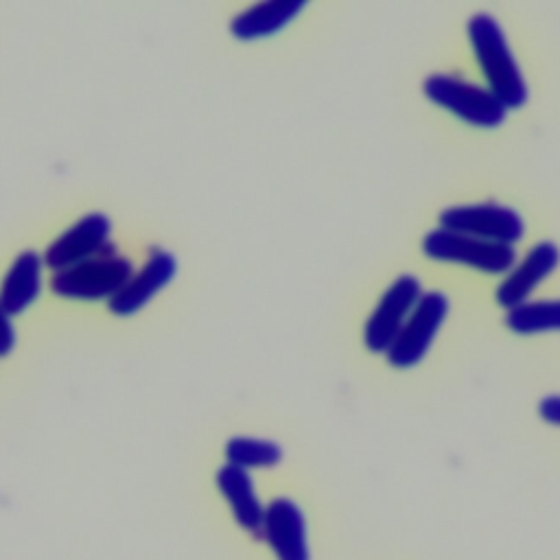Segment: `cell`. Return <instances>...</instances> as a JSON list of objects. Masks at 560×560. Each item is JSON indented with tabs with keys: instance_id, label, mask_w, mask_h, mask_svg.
I'll return each instance as SVG.
<instances>
[{
	"instance_id": "30bf717a",
	"label": "cell",
	"mask_w": 560,
	"mask_h": 560,
	"mask_svg": "<svg viewBox=\"0 0 560 560\" xmlns=\"http://www.w3.org/2000/svg\"><path fill=\"white\" fill-rule=\"evenodd\" d=\"M260 538L267 540L278 560H308L304 514L291 499L280 497L265 508Z\"/></svg>"
},
{
	"instance_id": "8fae6325",
	"label": "cell",
	"mask_w": 560,
	"mask_h": 560,
	"mask_svg": "<svg viewBox=\"0 0 560 560\" xmlns=\"http://www.w3.org/2000/svg\"><path fill=\"white\" fill-rule=\"evenodd\" d=\"M175 269H177V262L173 254L160 252V249L153 252L144 262V267L136 271L114 298H109V308L116 315H131L140 311L162 287L171 282V278L175 276Z\"/></svg>"
},
{
	"instance_id": "ac0fdd59",
	"label": "cell",
	"mask_w": 560,
	"mask_h": 560,
	"mask_svg": "<svg viewBox=\"0 0 560 560\" xmlns=\"http://www.w3.org/2000/svg\"><path fill=\"white\" fill-rule=\"evenodd\" d=\"M538 413L545 422L560 427V394L553 396H545L538 405Z\"/></svg>"
},
{
	"instance_id": "52a82bcc",
	"label": "cell",
	"mask_w": 560,
	"mask_h": 560,
	"mask_svg": "<svg viewBox=\"0 0 560 560\" xmlns=\"http://www.w3.org/2000/svg\"><path fill=\"white\" fill-rule=\"evenodd\" d=\"M422 284L416 276H398L387 291L381 295L376 308L365 322L363 341L372 352H387L394 339L398 337L400 328L405 326L407 317L411 315L413 306L422 295Z\"/></svg>"
},
{
	"instance_id": "3957f363",
	"label": "cell",
	"mask_w": 560,
	"mask_h": 560,
	"mask_svg": "<svg viewBox=\"0 0 560 560\" xmlns=\"http://www.w3.org/2000/svg\"><path fill=\"white\" fill-rule=\"evenodd\" d=\"M133 276V267L127 258L105 249L96 258H88L68 269L55 271L50 289L61 298L72 300H101L114 298L125 282Z\"/></svg>"
},
{
	"instance_id": "2e32d148",
	"label": "cell",
	"mask_w": 560,
	"mask_h": 560,
	"mask_svg": "<svg viewBox=\"0 0 560 560\" xmlns=\"http://www.w3.org/2000/svg\"><path fill=\"white\" fill-rule=\"evenodd\" d=\"M228 464L241 468H267L276 466L282 459V448L276 442L256 440V438H232L225 444Z\"/></svg>"
},
{
	"instance_id": "8992f818",
	"label": "cell",
	"mask_w": 560,
	"mask_h": 560,
	"mask_svg": "<svg viewBox=\"0 0 560 560\" xmlns=\"http://www.w3.org/2000/svg\"><path fill=\"white\" fill-rule=\"evenodd\" d=\"M448 315V298L440 291H424L400 328L398 337L389 346L387 361L394 368H413L424 359L433 346L444 319Z\"/></svg>"
},
{
	"instance_id": "277c9868",
	"label": "cell",
	"mask_w": 560,
	"mask_h": 560,
	"mask_svg": "<svg viewBox=\"0 0 560 560\" xmlns=\"http://www.w3.org/2000/svg\"><path fill=\"white\" fill-rule=\"evenodd\" d=\"M422 252L433 260L466 265L490 276L508 273L516 262L514 245L483 241V238L448 232L442 228L431 230L422 238Z\"/></svg>"
},
{
	"instance_id": "7c38bea8",
	"label": "cell",
	"mask_w": 560,
	"mask_h": 560,
	"mask_svg": "<svg viewBox=\"0 0 560 560\" xmlns=\"http://www.w3.org/2000/svg\"><path fill=\"white\" fill-rule=\"evenodd\" d=\"M217 483L221 494L225 497V501L232 508V514L236 518V523L252 532L254 536H262V518H265V508L260 505L252 477L245 468L234 466V464H225L219 468L217 472Z\"/></svg>"
},
{
	"instance_id": "9a60e30c",
	"label": "cell",
	"mask_w": 560,
	"mask_h": 560,
	"mask_svg": "<svg viewBox=\"0 0 560 560\" xmlns=\"http://www.w3.org/2000/svg\"><path fill=\"white\" fill-rule=\"evenodd\" d=\"M505 324L516 335L560 330V300H529L508 311Z\"/></svg>"
},
{
	"instance_id": "6da1fadb",
	"label": "cell",
	"mask_w": 560,
	"mask_h": 560,
	"mask_svg": "<svg viewBox=\"0 0 560 560\" xmlns=\"http://www.w3.org/2000/svg\"><path fill=\"white\" fill-rule=\"evenodd\" d=\"M466 33L488 90L508 109H518L525 105L527 83L501 24L488 13H475L466 24Z\"/></svg>"
},
{
	"instance_id": "9c48e42d",
	"label": "cell",
	"mask_w": 560,
	"mask_h": 560,
	"mask_svg": "<svg viewBox=\"0 0 560 560\" xmlns=\"http://www.w3.org/2000/svg\"><path fill=\"white\" fill-rule=\"evenodd\" d=\"M558 262L560 252L553 243H536L518 262H514V267L499 282L494 293L497 304L510 311L518 304L529 302L532 293L556 271Z\"/></svg>"
},
{
	"instance_id": "5b68a950",
	"label": "cell",
	"mask_w": 560,
	"mask_h": 560,
	"mask_svg": "<svg viewBox=\"0 0 560 560\" xmlns=\"http://www.w3.org/2000/svg\"><path fill=\"white\" fill-rule=\"evenodd\" d=\"M440 228L505 245L518 243L525 234L521 214L514 208L494 201L444 208L440 212Z\"/></svg>"
},
{
	"instance_id": "5bb4252c",
	"label": "cell",
	"mask_w": 560,
	"mask_h": 560,
	"mask_svg": "<svg viewBox=\"0 0 560 560\" xmlns=\"http://www.w3.org/2000/svg\"><path fill=\"white\" fill-rule=\"evenodd\" d=\"M302 9V0H267L234 15L230 22V31L238 39L267 37L287 26Z\"/></svg>"
},
{
	"instance_id": "7a4b0ae2",
	"label": "cell",
	"mask_w": 560,
	"mask_h": 560,
	"mask_svg": "<svg viewBox=\"0 0 560 560\" xmlns=\"http://www.w3.org/2000/svg\"><path fill=\"white\" fill-rule=\"evenodd\" d=\"M424 96L464 122L481 129L499 127L508 107L488 90L453 74H431L424 79Z\"/></svg>"
},
{
	"instance_id": "4fadbf2b",
	"label": "cell",
	"mask_w": 560,
	"mask_h": 560,
	"mask_svg": "<svg viewBox=\"0 0 560 560\" xmlns=\"http://www.w3.org/2000/svg\"><path fill=\"white\" fill-rule=\"evenodd\" d=\"M42 256L33 249L22 252L11 269L7 271L0 287V302L9 315L22 313L26 306L35 302L42 289Z\"/></svg>"
},
{
	"instance_id": "e0dca14e",
	"label": "cell",
	"mask_w": 560,
	"mask_h": 560,
	"mask_svg": "<svg viewBox=\"0 0 560 560\" xmlns=\"http://www.w3.org/2000/svg\"><path fill=\"white\" fill-rule=\"evenodd\" d=\"M15 343V328L11 324V315L0 302V354H7L13 350Z\"/></svg>"
},
{
	"instance_id": "ba28073f",
	"label": "cell",
	"mask_w": 560,
	"mask_h": 560,
	"mask_svg": "<svg viewBox=\"0 0 560 560\" xmlns=\"http://www.w3.org/2000/svg\"><path fill=\"white\" fill-rule=\"evenodd\" d=\"M109 230L112 223L103 212L85 214L46 247V267H50L52 271H61L92 258V254H103L107 249Z\"/></svg>"
}]
</instances>
